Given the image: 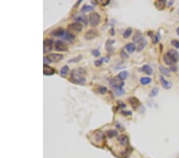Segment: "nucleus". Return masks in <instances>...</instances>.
Listing matches in <instances>:
<instances>
[{
	"label": "nucleus",
	"instance_id": "f257e3e1",
	"mask_svg": "<svg viewBox=\"0 0 179 158\" xmlns=\"http://www.w3.org/2000/svg\"><path fill=\"white\" fill-rule=\"evenodd\" d=\"M85 70L82 68L75 69L72 71L70 75V81L75 84L85 85L86 82V79L85 77Z\"/></svg>",
	"mask_w": 179,
	"mask_h": 158
},
{
	"label": "nucleus",
	"instance_id": "f03ea898",
	"mask_svg": "<svg viewBox=\"0 0 179 158\" xmlns=\"http://www.w3.org/2000/svg\"><path fill=\"white\" fill-rule=\"evenodd\" d=\"M104 141V136L103 133H101L99 130L95 131L92 133L91 136V142L93 143L96 146H102L103 141Z\"/></svg>",
	"mask_w": 179,
	"mask_h": 158
},
{
	"label": "nucleus",
	"instance_id": "7ed1b4c3",
	"mask_svg": "<svg viewBox=\"0 0 179 158\" xmlns=\"http://www.w3.org/2000/svg\"><path fill=\"white\" fill-rule=\"evenodd\" d=\"M99 22H100V16H99L98 13L93 12L89 14V23L92 27H97Z\"/></svg>",
	"mask_w": 179,
	"mask_h": 158
},
{
	"label": "nucleus",
	"instance_id": "20e7f679",
	"mask_svg": "<svg viewBox=\"0 0 179 158\" xmlns=\"http://www.w3.org/2000/svg\"><path fill=\"white\" fill-rule=\"evenodd\" d=\"M83 29V26L78 23H74L69 25V30L70 33H80Z\"/></svg>",
	"mask_w": 179,
	"mask_h": 158
},
{
	"label": "nucleus",
	"instance_id": "39448f33",
	"mask_svg": "<svg viewBox=\"0 0 179 158\" xmlns=\"http://www.w3.org/2000/svg\"><path fill=\"white\" fill-rule=\"evenodd\" d=\"M53 40L51 38H46L43 43V51L44 53L50 52L53 49Z\"/></svg>",
	"mask_w": 179,
	"mask_h": 158
},
{
	"label": "nucleus",
	"instance_id": "423d86ee",
	"mask_svg": "<svg viewBox=\"0 0 179 158\" xmlns=\"http://www.w3.org/2000/svg\"><path fill=\"white\" fill-rule=\"evenodd\" d=\"M47 58L49 62H57L63 58V55L61 54H49L47 56Z\"/></svg>",
	"mask_w": 179,
	"mask_h": 158
},
{
	"label": "nucleus",
	"instance_id": "0eeeda50",
	"mask_svg": "<svg viewBox=\"0 0 179 158\" xmlns=\"http://www.w3.org/2000/svg\"><path fill=\"white\" fill-rule=\"evenodd\" d=\"M55 50L57 51H67V46L61 40H58L55 43Z\"/></svg>",
	"mask_w": 179,
	"mask_h": 158
},
{
	"label": "nucleus",
	"instance_id": "6e6552de",
	"mask_svg": "<svg viewBox=\"0 0 179 158\" xmlns=\"http://www.w3.org/2000/svg\"><path fill=\"white\" fill-rule=\"evenodd\" d=\"M55 73V70L50 66H49L48 65H44L43 66V73L44 75L46 76H50L53 75Z\"/></svg>",
	"mask_w": 179,
	"mask_h": 158
},
{
	"label": "nucleus",
	"instance_id": "1a4fd4ad",
	"mask_svg": "<svg viewBox=\"0 0 179 158\" xmlns=\"http://www.w3.org/2000/svg\"><path fill=\"white\" fill-rule=\"evenodd\" d=\"M118 141H119V143L121 145L126 146L129 143V139H128L127 136H126V135H121L118 138Z\"/></svg>",
	"mask_w": 179,
	"mask_h": 158
},
{
	"label": "nucleus",
	"instance_id": "9d476101",
	"mask_svg": "<svg viewBox=\"0 0 179 158\" xmlns=\"http://www.w3.org/2000/svg\"><path fill=\"white\" fill-rule=\"evenodd\" d=\"M129 102H130L131 106L134 109H136L139 106V105H140V102H139V101L137 99L136 97H132L130 98V99H129Z\"/></svg>",
	"mask_w": 179,
	"mask_h": 158
},
{
	"label": "nucleus",
	"instance_id": "9b49d317",
	"mask_svg": "<svg viewBox=\"0 0 179 158\" xmlns=\"http://www.w3.org/2000/svg\"><path fill=\"white\" fill-rule=\"evenodd\" d=\"M96 36H97V31L95 30H90L87 31L85 34V38L87 40H91V39H93Z\"/></svg>",
	"mask_w": 179,
	"mask_h": 158
},
{
	"label": "nucleus",
	"instance_id": "f8f14e48",
	"mask_svg": "<svg viewBox=\"0 0 179 158\" xmlns=\"http://www.w3.org/2000/svg\"><path fill=\"white\" fill-rule=\"evenodd\" d=\"M172 59H174V60L175 61V62H177L178 61V59H179V54L178 53L174 50H170L167 53H166Z\"/></svg>",
	"mask_w": 179,
	"mask_h": 158
},
{
	"label": "nucleus",
	"instance_id": "ddd939ff",
	"mask_svg": "<svg viewBox=\"0 0 179 158\" xmlns=\"http://www.w3.org/2000/svg\"><path fill=\"white\" fill-rule=\"evenodd\" d=\"M166 4V0H157V1L154 2V6L158 10L164 9Z\"/></svg>",
	"mask_w": 179,
	"mask_h": 158
},
{
	"label": "nucleus",
	"instance_id": "4468645a",
	"mask_svg": "<svg viewBox=\"0 0 179 158\" xmlns=\"http://www.w3.org/2000/svg\"><path fill=\"white\" fill-rule=\"evenodd\" d=\"M65 40L69 41V42H72L75 39V35L72 33H70L69 31H65L63 37H62Z\"/></svg>",
	"mask_w": 179,
	"mask_h": 158
},
{
	"label": "nucleus",
	"instance_id": "2eb2a0df",
	"mask_svg": "<svg viewBox=\"0 0 179 158\" xmlns=\"http://www.w3.org/2000/svg\"><path fill=\"white\" fill-rule=\"evenodd\" d=\"M160 82H161V84H162L163 87L164 89H170L171 86H172L171 82L166 81L163 77H160Z\"/></svg>",
	"mask_w": 179,
	"mask_h": 158
},
{
	"label": "nucleus",
	"instance_id": "dca6fc26",
	"mask_svg": "<svg viewBox=\"0 0 179 158\" xmlns=\"http://www.w3.org/2000/svg\"><path fill=\"white\" fill-rule=\"evenodd\" d=\"M76 23H80V24H83L85 26H87L88 24V20H87V18L84 15H80L77 18H76Z\"/></svg>",
	"mask_w": 179,
	"mask_h": 158
},
{
	"label": "nucleus",
	"instance_id": "f3484780",
	"mask_svg": "<svg viewBox=\"0 0 179 158\" xmlns=\"http://www.w3.org/2000/svg\"><path fill=\"white\" fill-rule=\"evenodd\" d=\"M163 60H164V62L167 65H170V66H173L174 64H175V61L174 60V59H172L167 54H166L163 57Z\"/></svg>",
	"mask_w": 179,
	"mask_h": 158
},
{
	"label": "nucleus",
	"instance_id": "a211bd4d",
	"mask_svg": "<svg viewBox=\"0 0 179 158\" xmlns=\"http://www.w3.org/2000/svg\"><path fill=\"white\" fill-rule=\"evenodd\" d=\"M65 30H64L62 28H58L57 30H54L51 32V34L53 36H59V37H63L64 34H65Z\"/></svg>",
	"mask_w": 179,
	"mask_h": 158
},
{
	"label": "nucleus",
	"instance_id": "6ab92c4d",
	"mask_svg": "<svg viewBox=\"0 0 179 158\" xmlns=\"http://www.w3.org/2000/svg\"><path fill=\"white\" fill-rule=\"evenodd\" d=\"M143 35H142V34L141 33H139V32H138L135 36H134V38H133V41L135 43H140L143 40Z\"/></svg>",
	"mask_w": 179,
	"mask_h": 158
},
{
	"label": "nucleus",
	"instance_id": "aec40b11",
	"mask_svg": "<svg viewBox=\"0 0 179 158\" xmlns=\"http://www.w3.org/2000/svg\"><path fill=\"white\" fill-rule=\"evenodd\" d=\"M69 71V66H64L61 69V70H60V75H61L62 77H65L66 75L68 74Z\"/></svg>",
	"mask_w": 179,
	"mask_h": 158
},
{
	"label": "nucleus",
	"instance_id": "412c9836",
	"mask_svg": "<svg viewBox=\"0 0 179 158\" xmlns=\"http://www.w3.org/2000/svg\"><path fill=\"white\" fill-rule=\"evenodd\" d=\"M128 75H129V73L127 71L124 70V71H122V72H120V73H119L118 78L119 79V80L124 81V80H125V79L128 77Z\"/></svg>",
	"mask_w": 179,
	"mask_h": 158
},
{
	"label": "nucleus",
	"instance_id": "4be33fe9",
	"mask_svg": "<svg viewBox=\"0 0 179 158\" xmlns=\"http://www.w3.org/2000/svg\"><path fill=\"white\" fill-rule=\"evenodd\" d=\"M115 41H111V40H108L107 43H106V50L108 51V52H113L114 51V48L111 46V44L114 43Z\"/></svg>",
	"mask_w": 179,
	"mask_h": 158
},
{
	"label": "nucleus",
	"instance_id": "5701e85b",
	"mask_svg": "<svg viewBox=\"0 0 179 158\" xmlns=\"http://www.w3.org/2000/svg\"><path fill=\"white\" fill-rule=\"evenodd\" d=\"M143 71L148 75H151L153 73V70H152L151 67L148 65H145L143 66Z\"/></svg>",
	"mask_w": 179,
	"mask_h": 158
},
{
	"label": "nucleus",
	"instance_id": "b1692460",
	"mask_svg": "<svg viewBox=\"0 0 179 158\" xmlns=\"http://www.w3.org/2000/svg\"><path fill=\"white\" fill-rule=\"evenodd\" d=\"M126 49H127V50L129 53L132 54V53L135 50L136 47H135V45L134 43H128V44L126 45Z\"/></svg>",
	"mask_w": 179,
	"mask_h": 158
},
{
	"label": "nucleus",
	"instance_id": "393cba45",
	"mask_svg": "<svg viewBox=\"0 0 179 158\" xmlns=\"http://www.w3.org/2000/svg\"><path fill=\"white\" fill-rule=\"evenodd\" d=\"M159 70H160V72H161L163 74H164V75H166V76H170V70H169L168 69H166V67L163 66H159Z\"/></svg>",
	"mask_w": 179,
	"mask_h": 158
},
{
	"label": "nucleus",
	"instance_id": "a878e982",
	"mask_svg": "<svg viewBox=\"0 0 179 158\" xmlns=\"http://www.w3.org/2000/svg\"><path fill=\"white\" fill-rule=\"evenodd\" d=\"M140 82L142 85L145 86V85H147L151 82V79H150V77H142L140 79Z\"/></svg>",
	"mask_w": 179,
	"mask_h": 158
},
{
	"label": "nucleus",
	"instance_id": "bb28decb",
	"mask_svg": "<svg viewBox=\"0 0 179 158\" xmlns=\"http://www.w3.org/2000/svg\"><path fill=\"white\" fill-rule=\"evenodd\" d=\"M115 89V93L117 94V95H123L124 94V90L123 89V88L121 86H119V87H115L114 88Z\"/></svg>",
	"mask_w": 179,
	"mask_h": 158
},
{
	"label": "nucleus",
	"instance_id": "cd10ccee",
	"mask_svg": "<svg viewBox=\"0 0 179 158\" xmlns=\"http://www.w3.org/2000/svg\"><path fill=\"white\" fill-rule=\"evenodd\" d=\"M147 45V41L145 40V39H143V40L140 43H138V48H137V50L138 51H141L144 47H145V46Z\"/></svg>",
	"mask_w": 179,
	"mask_h": 158
},
{
	"label": "nucleus",
	"instance_id": "c85d7f7f",
	"mask_svg": "<svg viewBox=\"0 0 179 158\" xmlns=\"http://www.w3.org/2000/svg\"><path fill=\"white\" fill-rule=\"evenodd\" d=\"M107 135H108V137L112 138V137L116 136L118 135V132H117L116 130H108V131L107 132Z\"/></svg>",
	"mask_w": 179,
	"mask_h": 158
},
{
	"label": "nucleus",
	"instance_id": "c756f323",
	"mask_svg": "<svg viewBox=\"0 0 179 158\" xmlns=\"http://www.w3.org/2000/svg\"><path fill=\"white\" fill-rule=\"evenodd\" d=\"M131 33H132V29H131V28H127V29L124 32L123 36H124V38H129V36L131 34Z\"/></svg>",
	"mask_w": 179,
	"mask_h": 158
},
{
	"label": "nucleus",
	"instance_id": "7c9ffc66",
	"mask_svg": "<svg viewBox=\"0 0 179 158\" xmlns=\"http://www.w3.org/2000/svg\"><path fill=\"white\" fill-rule=\"evenodd\" d=\"M94 9V7L92 6H88V5H85L81 8V11L82 12H88V11H91Z\"/></svg>",
	"mask_w": 179,
	"mask_h": 158
},
{
	"label": "nucleus",
	"instance_id": "2f4dec72",
	"mask_svg": "<svg viewBox=\"0 0 179 158\" xmlns=\"http://www.w3.org/2000/svg\"><path fill=\"white\" fill-rule=\"evenodd\" d=\"M158 94V88H154V89L151 90L150 97H156Z\"/></svg>",
	"mask_w": 179,
	"mask_h": 158
},
{
	"label": "nucleus",
	"instance_id": "473e14b6",
	"mask_svg": "<svg viewBox=\"0 0 179 158\" xmlns=\"http://www.w3.org/2000/svg\"><path fill=\"white\" fill-rule=\"evenodd\" d=\"M171 44H172L174 47L179 48V41L176 40V39H174V40L171 41Z\"/></svg>",
	"mask_w": 179,
	"mask_h": 158
},
{
	"label": "nucleus",
	"instance_id": "72a5a7b5",
	"mask_svg": "<svg viewBox=\"0 0 179 158\" xmlns=\"http://www.w3.org/2000/svg\"><path fill=\"white\" fill-rule=\"evenodd\" d=\"M92 54L94 57H99V55H100V53H99V51L98 50H93L92 51Z\"/></svg>",
	"mask_w": 179,
	"mask_h": 158
},
{
	"label": "nucleus",
	"instance_id": "f704fd0d",
	"mask_svg": "<svg viewBox=\"0 0 179 158\" xmlns=\"http://www.w3.org/2000/svg\"><path fill=\"white\" fill-rule=\"evenodd\" d=\"M98 92L100 93L101 94H104L107 92V88L106 87H100L98 89Z\"/></svg>",
	"mask_w": 179,
	"mask_h": 158
},
{
	"label": "nucleus",
	"instance_id": "c9c22d12",
	"mask_svg": "<svg viewBox=\"0 0 179 158\" xmlns=\"http://www.w3.org/2000/svg\"><path fill=\"white\" fill-rule=\"evenodd\" d=\"M103 64V59H99V60H96L95 61V66H100Z\"/></svg>",
	"mask_w": 179,
	"mask_h": 158
},
{
	"label": "nucleus",
	"instance_id": "e433bc0d",
	"mask_svg": "<svg viewBox=\"0 0 179 158\" xmlns=\"http://www.w3.org/2000/svg\"><path fill=\"white\" fill-rule=\"evenodd\" d=\"M81 56H79V57H75L74 59H71V60H69V62H78V61H80L81 59Z\"/></svg>",
	"mask_w": 179,
	"mask_h": 158
},
{
	"label": "nucleus",
	"instance_id": "4c0bfd02",
	"mask_svg": "<svg viewBox=\"0 0 179 158\" xmlns=\"http://www.w3.org/2000/svg\"><path fill=\"white\" fill-rule=\"evenodd\" d=\"M120 56H121V57H122V58H124V59H126V58H127V57H128V54H126L124 50H122V51H121V53H120Z\"/></svg>",
	"mask_w": 179,
	"mask_h": 158
},
{
	"label": "nucleus",
	"instance_id": "58836bf2",
	"mask_svg": "<svg viewBox=\"0 0 179 158\" xmlns=\"http://www.w3.org/2000/svg\"><path fill=\"white\" fill-rule=\"evenodd\" d=\"M170 70H172L173 72H176L177 69V66H171V67H170Z\"/></svg>",
	"mask_w": 179,
	"mask_h": 158
},
{
	"label": "nucleus",
	"instance_id": "ea45409f",
	"mask_svg": "<svg viewBox=\"0 0 179 158\" xmlns=\"http://www.w3.org/2000/svg\"><path fill=\"white\" fill-rule=\"evenodd\" d=\"M111 35H114V30L113 29L111 30Z\"/></svg>",
	"mask_w": 179,
	"mask_h": 158
},
{
	"label": "nucleus",
	"instance_id": "a19ab883",
	"mask_svg": "<svg viewBox=\"0 0 179 158\" xmlns=\"http://www.w3.org/2000/svg\"><path fill=\"white\" fill-rule=\"evenodd\" d=\"M177 35L179 36V27L177 29Z\"/></svg>",
	"mask_w": 179,
	"mask_h": 158
}]
</instances>
